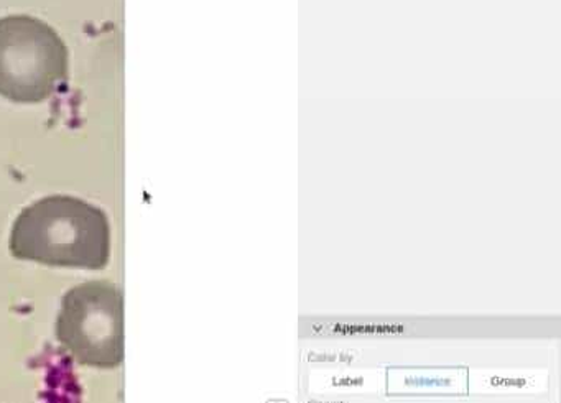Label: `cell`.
Returning <instances> with one entry per match:
<instances>
[{
  "mask_svg": "<svg viewBox=\"0 0 561 403\" xmlns=\"http://www.w3.org/2000/svg\"><path fill=\"white\" fill-rule=\"evenodd\" d=\"M12 255L48 267L103 270L110 262L111 231L103 209L73 196H48L15 219Z\"/></svg>",
  "mask_w": 561,
  "mask_h": 403,
  "instance_id": "6da1fadb",
  "label": "cell"
},
{
  "mask_svg": "<svg viewBox=\"0 0 561 403\" xmlns=\"http://www.w3.org/2000/svg\"><path fill=\"white\" fill-rule=\"evenodd\" d=\"M57 339L71 357L94 369H116L124 360V298L111 281H87L61 300Z\"/></svg>",
  "mask_w": 561,
  "mask_h": 403,
  "instance_id": "3957f363",
  "label": "cell"
},
{
  "mask_svg": "<svg viewBox=\"0 0 561 403\" xmlns=\"http://www.w3.org/2000/svg\"><path fill=\"white\" fill-rule=\"evenodd\" d=\"M68 48L51 25L32 15L0 19V96L38 104L68 81Z\"/></svg>",
  "mask_w": 561,
  "mask_h": 403,
  "instance_id": "7a4b0ae2",
  "label": "cell"
}]
</instances>
